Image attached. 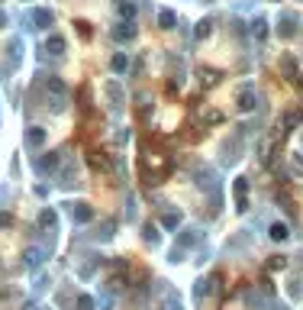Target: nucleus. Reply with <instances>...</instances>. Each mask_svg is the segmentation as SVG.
Instances as JSON below:
<instances>
[{"instance_id":"nucleus-2","label":"nucleus","mask_w":303,"mask_h":310,"mask_svg":"<svg viewBox=\"0 0 303 310\" xmlns=\"http://www.w3.org/2000/svg\"><path fill=\"white\" fill-rule=\"evenodd\" d=\"M29 142H42V133H39V126L32 129V133H29Z\"/></svg>"},{"instance_id":"nucleus-1","label":"nucleus","mask_w":303,"mask_h":310,"mask_svg":"<svg viewBox=\"0 0 303 310\" xmlns=\"http://www.w3.org/2000/svg\"><path fill=\"white\" fill-rule=\"evenodd\" d=\"M49 49H52V55H61V49H65V39L52 36V39H49Z\"/></svg>"}]
</instances>
